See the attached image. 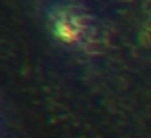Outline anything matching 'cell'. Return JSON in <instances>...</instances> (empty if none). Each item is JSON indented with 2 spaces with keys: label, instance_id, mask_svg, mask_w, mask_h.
Here are the masks:
<instances>
[{
  "label": "cell",
  "instance_id": "1",
  "mask_svg": "<svg viewBox=\"0 0 151 138\" xmlns=\"http://www.w3.org/2000/svg\"><path fill=\"white\" fill-rule=\"evenodd\" d=\"M59 37H61L63 40L71 42V40H75V38H77V33H75V31L71 29L67 23H61V25H59Z\"/></svg>",
  "mask_w": 151,
  "mask_h": 138
}]
</instances>
